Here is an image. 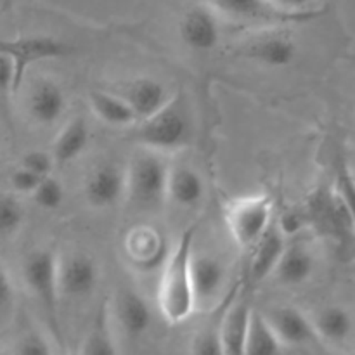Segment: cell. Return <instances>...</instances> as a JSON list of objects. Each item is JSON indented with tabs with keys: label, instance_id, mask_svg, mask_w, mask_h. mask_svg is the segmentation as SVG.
Here are the masks:
<instances>
[{
	"label": "cell",
	"instance_id": "1",
	"mask_svg": "<svg viewBox=\"0 0 355 355\" xmlns=\"http://www.w3.org/2000/svg\"><path fill=\"white\" fill-rule=\"evenodd\" d=\"M196 225H191L180 234L179 241L168 252L163 263L158 284V311L170 324H182L196 312L193 290L191 262L194 255Z\"/></svg>",
	"mask_w": 355,
	"mask_h": 355
},
{
	"label": "cell",
	"instance_id": "2",
	"mask_svg": "<svg viewBox=\"0 0 355 355\" xmlns=\"http://www.w3.org/2000/svg\"><path fill=\"white\" fill-rule=\"evenodd\" d=\"M128 139L144 151H180L193 142L194 120L191 104L184 94H173L163 110L146 120L137 121L127 130Z\"/></svg>",
	"mask_w": 355,
	"mask_h": 355
},
{
	"label": "cell",
	"instance_id": "3",
	"mask_svg": "<svg viewBox=\"0 0 355 355\" xmlns=\"http://www.w3.org/2000/svg\"><path fill=\"white\" fill-rule=\"evenodd\" d=\"M127 172V198L141 210H156L166 201L170 165L163 155L142 149L130 159Z\"/></svg>",
	"mask_w": 355,
	"mask_h": 355
},
{
	"label": "cell",
	"instance_id": "4",
	"mask_svg": "<svg viewBox=\"0 0 355 355\" xmlns=\"http://www.w3.org/2000/svg\"><path fill=\"white\" fill-rule=\"evenodd\" d=\"M272 200L267 194H252L232 200L225 208V224L236 245L252 250L272 225Z\"/></svg>",
	"mask_w": 355,
	"mask_h": 355
},
{
	"label": "cell",
	"instance_id": "5",
	"mask_svg": "<svg viewBox=\"0 0 355 355\" xmlns=\"http://www.w3.org/2000/svg\"><path fill=\"white\" fill-rule=\"evenodd\" d=\"M23 279L30 293L40 302L52 321L59 309V257L54 250L38 248L28 253L23 263Z\"/></svg>",
	"mask_w": 355,
	"mask_h": 355
},
{
	"label": "cell",
	"instance_id": "6",
	"mask_svg": "<svg viewBox=\"0 0 355 355\" xmlns=\"http://www.w3.org/2000/svg\"><path fill=\"white\" fill-rule=\"evenodd\" d=\"M0 54L6 55L14 69V92L23 83L26 69L31 64L49 59H59L69 54V47L55 38L31 37L12 42H0Z\"/></svg>",
	"mask_w": 355,
	"mask_h": 355
},
{
	"label": "cell",
	"instance_id": "7",
	"mask_svg": "<svg viewBox=\"0 0 355 355\" xmlns=\"http://www.w3.org/2000/svg\"><path fill=\"white\" fill-rule=\"evenodd\" d=\"M236 55L250 59L266 68L281 69L290 66L297 58V44L281 31H260L238 45Z\"/></svg>",
	"mask_w": 355,
	"mask_h": 355
},
{
	"label": "cell",
	"instance_id": "8",
	"mask_svg": "<svg viewBox=\"0 0 355 355\" xmlns=\"http://www.w3.org/2000/svg\"><path fill=\"white\" fill-rule=\"evenodd\" d=\"M101 279L99 263L83 252L59 257V293L61 298H87L97 290Z\"/></svg>",
	"mask_w": 355,
	"mask_h": 355
},
{
	"label": "cell",
	"instance_id": "9",
	"mask_svg": "<svg viewBox=\"0 0 355 355\" xmlns=\"http://www.w3.org/2000/svg\"><path fill=\"white\" fill-rule=\"evenodd\" d=\"M87 203L96 210H107L116 207L127 198V172L118 163H103L87 177L85 187Z\"/></svg>",
	"mask_w": 355,
	"mask_h": 355
},
{
	"label": "cell",
	"instance_id": "10",
	"mask_svg": "<svg viewBox=\"0 0 355 355\" xmlns=\"http://www.w3.org/2000/svg\"><path fill=\"white\" fill-rule=\"evenodd\" d=\"M238 291H232L225 298L218 319V340H220L222 355H245L246 335H248L250 318L253 307L245 300L236 298Z\"/></svg>",
	"mask_w": 355,
	"mask_h": 355
},
{
	"label": "cell",
	"instance_id": "11",
	"mask_svg": "<svg viewBox=\"0 0 355 355\" xmlns=\"http://www.w3.org/2000/svg\"><path fill=\"white\" fill-rule=\"evenodd\" d=\"M114 92L130 106L139 121L158 113L173 97V94L159 80L148 76L123 82Z\"/></svg>",
	"mask_w": 355,
	"mask_h": 355
},
{
	"label": "cell",
	"instance_id": "12",
	"mask_svg": "<svg viewBox=\"0 0 355 355\" xmlns=\"http://www.w3.org/2000/svg\"><path fill=\"white\" fill-rule=\"evenodd\" d=\"M262 314L283 347H302L318 340L312 319L293 305H276Z\"/></svg>",
	"mask_w": 355,
	"mask_h": 355
},
{
	"label": "cell",
	"instance_id": "13",
	"mask_svg": "<svg viewBox=\"0 0 355 355\" xmlns=\"http://www.w3.org/2000/svg\"><path fill=\"white\" fill-rule=\"evenodd\" d=\"M113 315L125 336L139 340L153 324V311L144 297L134 288H120L113 302Z\"/></svg>",
	"mask_w": 355,
	"mask_h": 355
},
{
	"label": "cell",
	"instance_id": "14",
	"mask_svg": "<svg viewBox=\"0 0 355 355\" xmlns=\"http://www.w3.org/2000/svg\"><path fill=\"white\" fill-rule=\"evenodd\" d=\"M191 276H193L196 309L214 305L225 286L227 272H225L224 263L210 253H198L194 250L193 262H191Z\"/></svg>",
	"mask_w": 355,
	"mask_h": 355
},
{
	"label": "cell",
	"instance_id": "15",
	"mask_svg": "<svg viewBox=\"0 0 355 355\" xmlns=\"http://www.w3.org/2000/svg\"><path fill=\"white\" fill-rule=\"evenodd\" d=\"M180 38L196 52L214 51L220 42V24L208 7H193L184 14L179 26Z\"/></svg>",
	"mask_w": 355,
	"mask_h": 355
},
{
	"label": "cell",
	"instance_id": "16",
	"mask_svg": "<svg viewBox=\"0 0 355 355\" xmlns=\"http://www.w3.org/2000/svg\"><path fill=\"white\" fill-rule=\"evenodd\" d=\"M66 94L52 78H38L28 94V111L40 125L58 123L66 111Z\"/></svg>",
	"mask_w": 355,
	"mask_h": 355
},
{
	"label": "cell",
	"instance_id": "17",
	"mask_svg": "<svg viewBox=\"0 0 355 355\" xmlns=\"http://www.w3.org/2000/svg\"><path fill=\"white\" fill-rule=\"evenodd\" d=\"M311 218L328 234L345 236L355 232L354 218L335 191L318 194L311 203Z\"/></svg>",
	"mask_w": 355,
	"mask_h": 355
},
{
	"label": "cell",
	"instance_id": "18",
	"mask_svg": "<svg viewBox=\"0 0 355 355\" xmlns=\"http://www.w3.org/2000/svg\"><path fill=\"white\" fill-rule=\"evenodd\" d=\"M207 186L200 173L186 165L170 166L166 200L179 208H194L205 200Z\"/></svg>",
	"mask_w": 355,
	"mask_h": 355
},
{
	"label": "cell",
	"instance_id": "19",
	"mask_svg": "<svg viewBox=\"0 0 355 355\" xmlns=\"http://www.w3.org/2000/svg\"><path fill=\"white\" fill-rule=\"evenodd\" d=\"M314 269L315 259L311 250L300 243H288L270 277L283 286H300L311 279Z\"/></svg>",
	"mask_w": 355,
	"mask_h": 355
},
{
	"label": "cell",
	"instance_id": "20",
	"mask_svg": "<svg viewBox=\"0 0 355 355\" xmlns=\"http://www.w3.org/2000/svg\"><path fill=\"white\" fill-rule=\"evenodd\" d=\"M208 3L224 16L236 21H250V23H276V21L304 17L281 12L267 0H208Z\"/></svg>",
	"mask_w": 355,
	"mask_h": 355
},
{
	"label": "cell",
	"instance_id": "21",
	"mask_svg": "<svg viewBox=\"0 0 355 355\" xmlns=\"http://www.w3.org/2000/svg\"><path fill=\"white\" fill-rule=\"evenodd\" d=\"M288 245V238L283 234L277 224L269 227V231L259 239L255 246H253V257L252 266H250V276L255 283H262L267 277L272 276L274 269H276L277 262H279L281 255H283L284 248Z\"/></svg>",
	"mask_w": 355,
	"mask_h": 355
},
{
	"label": "cell",
	"instance_id": "22",
	"mask_svg": "<svg viewBox=\"0 0 355 355\" xmlns=\"http://www.w3.org/2000/svg\"><path fill=\"white\" fill-rule=\"evenodd\" d=\"M90 130L85 118L75 116L62 125L51 146V155L55 165H68L85 153L89 146Z\"/></svg>",
	"mask_w": 355,
	"mask_h": 355
},
{
	"label": "cell",
	"instance_id": "23",
	"mask_svg": "<svg viewBox=\"0 0 355 355\" xmlns=\"http://www.w3.org/2000/svg\"><path fill=\"white\" fill-rule=\"evenodd\" d=\"M127 252L132 262L137 263L144 270L163 266L168 257V253L165 252V239L159 236L156 229L148 227V225L135 227L130 232L127 241Z\"/></svg>",
	"mask_w": 355,
	"mask_h": 355
},
{
	"label": "cell",
	"instance_id": "24",
	"mask_svg": "<svg viewBox=\"0 0 355 355\" xmlns=\"http://www.w3.org/2000/svg\"><path fill=\"white\" fill-rule=\"evenodd\" d=\"M89 106L94 111V114L110 127L128 130L139 121L130 106L116 92H111V90H90Z\"/></svg>",
	"mask_w": 355,
	"mask_h": 355
},
{
	"label": "cell",
	"instance_id": "25",
	"mask_svg": "<svg viewBox=\"0 0 355 355\" xmlns=\"http://www.w3.org/2000/svg\"><path fill=\"white\" fill-rule=\"evenodd\" d=\"M311 319L318 338L324 340V342L342 343L352 335V315L340 305H328V307L318 311V314Z\"/></svg>",
	"mask_w": 355,
	"mask_h": 355
},
{
	"label": "cell",
	"instance_id": "26",
	"mask_svg": "<svg viewBox=\"0 0 355 355\" xmlns=\"http://www.w3.org/2000/svg\"><path fill=\"white\" fill-rule=\"evenodd\" d=\"M283 349V343L272 331L266 315L253 309L252 318H250L248 335H246L245 355H281Z\"/></svg>",
	"mask_w": 355,
	"mask_h": 355
},
{
	"label": "cell",
	"instance_id": "27",
	"mask_svg": "<svg viewBox=\"0 0 355 355\" xmlns=\"http://www.w3.org/2000/svg\"><path fill=\"white\" fill-rule=\"evenodd\" d=\"M76 355H120L111 333L110 311L106 307H101L96 314Z\"/></svg>",
	"mask_w": 355,
	"mask_h": 355
},
{
	"label": "cell",
	"instance_id": "28",
	"mask_svg": "<svg viewBox=\"0 0 355 355\" xmlns=\"http://www.w3.org/2000/svg\"><path fill=\"white\" fill-rule=\"evenodd\" d=\"M26 211L19 198L12 193H0V236H14L24 224Z\"/></svg>",
	"mask_w": 355,
	"mask_h": 355
},
{
	"label": "cell",
	"instance_id": "29",
	"mask_svg": "<svg viewBox=\"0 0 355 355\" xmlns=\"http://www.w3.org/2000/svg\"><path fill=\"white\" fill-rule=\"evenodd\" d=\"M31 200L45 211H54L62 207L66 200V189L59 179L54 175H49L42 179L35 193L31 194Z\"/></svg>",
	"mask_w": 355,
	"mask_h": 355
},
{
	"label": "cell",
	"instance_id": "30",
	"mask_svg": "<svg viewBox=\"0 0 355 355\" xmlns=\"http://www.w3.org/2000/svg\"><path fill=\"white\" fill-rule=\"evenodd\" d=\"M193 355H222L220 340H218V322L205 324L194 333L191 340Z\"/></svg>",
	"mask_w": 355,
	"mask_h": 355
},
{
	"label": "cell",
	"instance_id": "31",
	"mask_svg": "<svg viewBox=\"0 0 355 355\" xmlns=\"http://www.w3.org/2000/svg\"><path fill=\"white\" fill-rule=\"evenodd\" d=\"M23 168L30 170L31 173L38 177H49L52 175V170H54L55 163L52 159L51 151H42V149H33V151L26 153L21 159V165Z\"/></svg>",
	"mask_w": 355,
	"mask_h": 355
},
{
	"label": "cell",
	"instance_id": "32",
	"mask_svg": "<svg viewBox=\"0 0 355 355\" xmlns=\"http://www.w3.org/2000/svg\"><path fill=\"white\" fill-rule=\"evenodd\" d=\"M335 193L338 194L340 200L350 211L355 224V177L347 166H340L338 175H336V189Z\"/></svg>",
	"mask_w": 355,
	"mask_h": 355
},
{
	"label": "cell",
	"instance_id": "33",
	"mask_svg": "<svg viewBox=\"0 0 355 355\" xmlns=\"http://www.w3.org/2000/svg\"><path fill=\"white\" fill-rule=\"evenodd\" d=\"M42 179L45 177H38L35 173H31L30 170L23 168V166H17L12 173H10V189L12 194L16 196H30L35 193V189L38 187V184L42 182Z\"/></svg>",
	"mask_w": 355,
	"mask_h": 355
},
{
	"label": "cell",
	"instance_id": "34",
	"mask_svg": "<svg viewBox=\"0 0 355 355\" xmlns=\"http://www.w3.org/2000/svg\"><path fill=\"white\" fill-rule=\"evenodd\" d=\"M14 355H54L49 340L40 333H28L14 347Z\"/></svg>",
	"mask_w": 355,
	"mask_h": 355
},
{
	"label": "cell",
	"instance_id": "35",
	"mask_svg": "<svg viewBox=\"0 0 355 355\" xmlns=\"http://www.w3.org/2000/svg\"><path fill=\"white\" fill-rule=\"evenodd\" d=\"M14 305V284L10 279L9 272L0 262V315H6L7 312L12 311Z\"/></svg>",
	"mask_w": 355,
	"mask_h": 355
},
{
	"label": "cell",
	"instance_id": "36",
	"mask_svg": "<svg viewBox=\"0 0 355 355\" xmlns=\"http://www.w3.org/2000/svg\"><path fill=\"white\" fill-rule=\"evenodd\" d=\"M270 6L276 7L277 10L293 16H305L304 9L312 2V0H267Z\"/></svg>",
	"mask_w": 355,
	"mask_h": 355
},
{
	"label": "cell",
	"instance_id": "37",
	"mask_svg": "<svg viewBox=\"0 0 355 355\" xmlns=\"http://www.w3.org/2000/svg\"><path fill=\"white\" fill-rule=\"evenodd\" d=\"M68 355H76V352H71V354H68Z\"/></svg>",
	"mask_w": 355,
	"mask_h": 355
}]
</instances>
